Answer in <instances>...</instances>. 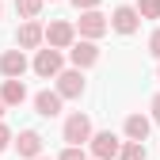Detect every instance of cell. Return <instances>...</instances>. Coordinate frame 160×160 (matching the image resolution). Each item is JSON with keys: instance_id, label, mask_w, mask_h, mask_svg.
I'll use <instances>...</instances> for the list:
<instances>
[{"instance_id": "24", "label": "cell", "mask_w": 160, "mask_h": 160, "mask_svg": "<svg viewBox=\"0 0 160 160\" xmlns=\"http://www.w3.org/2000/svg\"><path fill=\"white\" fill-rule=\"evenodd\" d=\"M34 160H42V156H34Z\"/></svg>"}, {"instance_id": "2", "label": "cell", "mask_w": 160, "mask_h": 160, "mask_svg": "<svg viewBox=\"0 0 160 160\" xmlns=\"http://www.w3.org/2000/svg\"><path fill=\"white\" fill-rule=\"evenodd\" d=\"M65 141H69V145L92 141V118H88V114H69V118H65Z\"/></svg>"}, {"instance_id": "7", "label": "cell", "mask_w": 160, "mask_h": 160, "mask_svg": "<svg viewBox=\"0 0 160 160\" xmlns=\"http://www.w3.org/2000/svg\"><path fill=\"white\" fill-rule=\"evenodd\" d=\"M15 152L23 156V160H34V156H42V133H34V130H23L15 137Z\"/></svg>"}, {"instance_id": "4", "label": "cell", "mask_w": 160, "mask_h": 160, "mask_svg": "<svg viewBox=\"0 0 160 160\" xmlns=\"http://www.w3.org/2000/svg\"><path fill=\"white\" fill-rule=\"evenodd\" d=\"M92 152H95L99 160H114V156H122V141H118L111 130H103V133L92 137Z\"/></svg>"}, {"instance_id": "1", "label": "cell", "mask_w": 160, "mask_h": 160, "mask_svg": "<svg viewBox=\"0 0 160 160\" xmlns=\"http://www.w3.org/2000/svg\"><path fill=\"white\" fill-rule=\"evenodd\" d=\"M76 27H80V34H84V38H103V34L111 31V23H107V15H103V12H95V8H88V12H80V19H76Z\"/></svg>"}, {"instance_id": "5", "label": "cell", "mask_w": 160, "mask_h": 160, "mask_svg": "<svg viewBox=\"0 0 160 160\" xmlns=\"http://www.w3.org/2000/svg\"><path fill=\"white\" fill-rule=\"evenodd\" d=\"M57 92H61V99H80L84 95V76H80V69L57 72Z\"/></svg>"}, {"instance_id": "9", "label": "cell", "mask_w": 160, "mask_h": 160, "mask_svg": "<svg viewBox=\"0 0 160 160\" xmlns=\"http://www.w3.org/2000/svg\"><path fill=\"white\" fill-rule=\"evenodd\" d=\"M69 57H72V65H76V69H88V65H95V61H99V50H95V42L88 38V42H72Z\"/></svg>"}, {"instance_id": "14", "label": "cell", "mask_w": 160, "mask_h": 160, "mask_svg": "<svg viewBox=\"0 0 160 160\" xmlns=\"http://www.w3.org/2000/svg\"><path fill=\"white\" fill-rule=\"evenodd\" d=\"M126 137H130V141H145V137H149V118L145 114H130L126 118Z\"/></svg>"}, {"instance_id": "13", "label": "cell", "mask_w": 160, "mask_h": 160, "mask_svg": "<svg viewBox=\"0 0 160 160\" xmlns=\"http://www.w3.org/2000/svg\"><path fill=\"white\" fill-rule=\"evenodd\" d=\"M42 38H46V31L38 27L34 19H27V23L19 27V46H23V50H34L38 42H42Z\"/></svg>"}, {"instance_id": "25", "label": "cell", "mask_w": 160, "mask_h": 160, "mask_svg": "<svg viewBox=\"0 0 160 160\" xmlns=\"http://www.w3.org/2000/svg\"><path fill=\"white\" fill-rule=\"evenodd\" d=\"M0 12H4V8H0Z\"/></svg>"}, {"instance_id": "3", "label": "cell", "mask_w": 160, "mask_h": 160, "mask_svg": "<svg viewBox=\"0 0 160 160\" xmlns=\"http://www.w3.org/2000/svg\"><path fill=\"white\" fill-rule=\"evenodd\" d=\"M46 42H50L53 50L72 46V42H76V27H72V23H65V19H57V23H50V27H46Z\"/></svg>"}, {"instance_id": "16", "label": "cell", "mask_w": 160, "mask_h": 160, "mask_svg": "<svg viewBox=\"0 0 160 160\" xmlns=\"http://www.w3.org/2000/svg\"><path fill=\"white\" fill-rule=\"evenodd\" d=\"M122 160H145V145L141 141H126L122 145Z\"/></svg>"}, {"instance_id": "11", "label": "cell", "mask_w": 160, "mask_h": 160, "mask_svg": "<svg viewBox=\"0 0 160 160\" xmlns=\"http://www.w3.org/2000/svg\"><path fill=\"white\" fill-rule=\"evenodd\" d=\"M0 99H4L8 107H19V103L27 99V88H23V80H19V76H8V80H4V88H0Z\"/></svg>"}, {"instance_id": "18", "label": "cell", "mask_w": 160, "mask_h": 160, "mask_svg": "<svg viewBox=\"0 0 160 160\" xmlns=\"http://www.w3.org/2000/svg\"><path fill=\"white\" fill-rule=\"evenodd\" d=\"M57 160H88V156H84V149H80V145H69V149L57 156Z\"/></svg>"}, {"instance_id": "22", "label": "cell", "mask_w": 160, "mask_h": 160, "mask_svg": "<svg viewBox=\"0 0 160 160\" xmlns=\"http://www.w3.org/2000/svg\"><path fill=\"white\" fill-rule=\"evenodd\" d=\"M152 118H156V122H160V95L152 99Z\"/></svg>"}, {"instance_id": "8", "label": "cell", "mask_w": 160, "mask_h": 160, "mask_svg": "<svg viewBox=\"0 0 160 160\" xmlns=\"http://www.w3.org/2000/svg\"><path fill=\"white\" fill-rule=\"evenodd\" d=\"M34 72H38V76H57V72H61V53H57L53 46H50V50H38Z\"/></svg>"}, {"instance_id": "10", "label": "cell", "mask_w": 160, "mask_h": 160, "mask_svg": "<svg viewBox=\"0 0 160 160\" xmlns=\"http://www.w3.org/2000/svg\"><path fill=\"white\" fill-rule=\"evenodd\" d=\"M34 111L42 114V118L61 114V92H38V95H34Z\"/></svg>"}, {"instance_id": "17", "label": "cell", "mask_w": 160, "mask_h": 160, "mask_svg": "<svg viewBox=\"0 0 160 160\" xmlns=\"http://www.w3.org/2000/svg\"><path fill=\"white\" fill-rule=\"evenodd\" d=\"M137 12L145 19H160V0H137Z\"/></svg>"}, {"instance_id": "19", "label": "cell", "mask_w": 160, "mask_h": 160, "mask_svg": "<svg viewBox=\"0 0 160 160\" xmlns=\"http://www.w3.org/2000/svg\"><path fill=\"white\" fill-rule=\"evenodd\" d=\"M149 53H152V57H160V27H156V31H152V38H149Z\"/></svg>"}, {"instance_id": "12", "label": "cell", "mask_w": 160, "mask_h": 160, "mask_svg": "<svg viewBox=\"0 0 160 160\" xmlns=\"http://www.w3.org/2000/svg\"><path fill=\"white\" fill-rule=\"evenodd\" d=\"M0 72H4V76H23V72H27V57H23V50H8L4 57H0Z\"/></svg>"}, {"instance_id": "15", "label": "cell", "mask_w": 160, "mask_h": 160, "mask_svg": "<svg viewBox=\"0 0 160 160\" xmlns=\"http://www.w3.org/2000/svg\"><path fill=\"white\" fill-rule=\"evenodd\" d=\"M15 12L23 19H38V12H42V0H15Z\"/></svg>"}, {"instance_id": "21", "label": "cell", "mask_w": 160, "mask_h": 160, "mask_svg": "<svg viewBox=\"0 0 160 160\" xmlns=\"http://www.w3.org/2000/svg\"><path fill=\"white\" fill-rule=\"evenodd\" d=\"M72 4H76L80 12H88V8H95V4H99V0H72Z\"/></svg>"}, {"instance_id": "6", "label": "cell", "mask_w": 160, "mask_h": 160, "mask_svg": "<svg viewBox=\"0 0 160 160\" xmlns=\"http://www.w3.org/2000/svg\"><path fill=\"white\" fill-rule=\"evenodd\" d=\"M137 23H141V12H137V8H114V15H111V27L118 31V34H133L137 31Z\"/></svg>"}, {"instance_id": "23", "label": "cell", "mask_w": 160, "mask_h": 160, "mask_svg": "<svg viewBox=\"0 0 160 160\" xmlns=\"http://www.w3.org/2000/svg\"><path fill=\"white\" fill-rule=\"evenodd\" d=\"M4 107H8V103H4V99H0V114H4Z\"/></svg>"}, {"instance_id": "20", "label": "cell", "mask_w": 160, "mask_h": 160, "mask_svg": "<svg viewBox=\"0 0 160 160\" xmlns=\"http://www.w3.org/2000/svg\"><path fill=\"white\" fill-rule=\"evenodd\" d=\"M8 145H12V130H8V126H4V122H0V152H4V149H8Z\"/></svg>"}]
</instances>
